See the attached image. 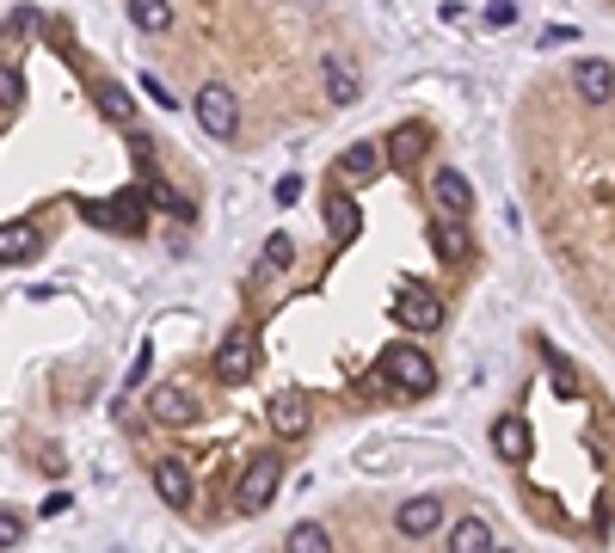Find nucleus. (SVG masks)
Listing matches in <instances>:
<instances>
[{
	"label": "nucleus",
	"mask_w": 615,
	"mask_h": 553,
	"mask_svg": "<svg viewBox=\"0 0 615 553\" xmlns=\"http://www.w3.org/2000/svg\"><path fill=\"white\" fill-rule=\"evenodd\" d=\"M278 486H283V455L278 449H259L253 461H246V474H241V511L246 516H259V511H271V499H278Z\"/></svg>",
	"instance_id": "obj_1"
},
{
	"label": "nucleus",
	"mask_w": 615,
	"mask_h": 553,
	"mask_svg": "<svg viewBox=\"0 0 615 553\" xmlns=\"http://www.w3.org/2000/svg\"><path fill=\"white\" fill-rule=\"evenodd\" d=\"M394 320H401L406 332H437L443 326V302L431 283H419V276H401V290H394Z\"/></svg>",
	"instance_id": "obj_2"
},
{
	"label": "nucleus",
	"mask_w": 615,
	"mask_h": 553,
	"mask_svg": "<svg viewBox=\"0 0 615 553\" xmlns=\"http://www.w3.org/2000/svg\"><path fill=\"white\" fill-rule=\"evenodd\" d=\"M142 215H148V203H142V191H118V198H105V203H81V222H93V228H105V234H142Z\"/></svg>",
	"instance_id": "obj_3"
},
{
	"label": "nucleus",
	"mask_w": 615,
	"mask_h": 553,
	"mask_svg": "<svg viewBox=\"0 0 615 553\" xmlns=\"http://www.w3.org/2000/svg\"><path fill=\"white\" fill-rule=\"evenodd\" d=\"M382 369H389V382L401 388V394H413V400H425L431 388H437V363H431V356L419 351V344H394Z\"/></svg>",
	"instance_id": "obj_4"
},
{
	"label": "nucleus",
	"mask_w": 615,
	"mask_h": 553,
	"mask_svg": "<svg viewBox=\"0 0 615 553\" xmlns=\"http://www.w3.org/2000/svg\"><path fill=\"white\" fill-rule=\"evenodd\" d=\"M198 123L215 135V142H228V135L241 130V99H234V87H222V80H210V87H198Z\"/></svg>",
	"instance_id": "obj_5"
},
{
	"label": "nucleus",
	"mask_w": 615,
	"mask_h": 553,
	"mask_svg": "<svg viewBox=\"0 0 615 553\" xmlns=\"http://www.w3.org/2000/svg\"><path fill=\"white\" fill-rule=\"evenodd\" d=\"M253 369H259V332H253V326H234V332L222 339V351H215V382L241 388Z\"/></svg>",
	"instance_id": "obj_6"
},
{
	"label": "nucleus",
	"mask_w": 615,
	"mask_h": 553,
	"mask_svg": "<svg viewBox=\"0 0 615 553\" xmlns=\"http://www.w3.org/2000/svg\"><path fill=\"white\" fill-rule=\"evenodd\" d=\"M154 492H161L173 511H191V499H198V480H191V467L179 455H161L154 461Z\"/></svg>",
	"instance_id": "obj_7"
},
{
	"label": "nucleus",
	"mask_w": 615,
	"mask_h": 553,
	"mask_svg": "<svg viewBox=\"0 0 615 553\" xmlns=\"http://www.w3.org/2000/svg\"><path fill=\"white\" fill-rule=\"evenodd\" d=\"M148 412L161 424H173V431H185V424H198V400H191V388L185 382H167V388H154V400H148Z\"/></svg>",
	"instance_id": "obj_8"
},
{
	"label": "nucleus",
	"mask_w": 615,
	"mask_h": 553,
	"mask_svg": "<svg viewBox=\"0 0 615 553\" xmlns=\"http://www.w3.org/2000/svg\"><path fill=\"white\" fill-rule=\"evenodd\" d=\"M431 198H437V210L450 215V222H462V215L474 210V184L462 179L455 167H437V179H431Z\"/></svg>",
	"instance_id": "obj_9"
},
{
	"label": "nucleus",
	"mask_w": 615,
	"mask_h": 553,
	"mask_svg": "<svg viewBox=\"0 0 615 553\" xmlns=\"http://www.w3.org/2000/svg\"><path fill=\"white\" fill-rule=\"evenodd\" d=\"M493 449L511 461V467H523V461H530V449H535V431H530V419H517V412H505V419H493Z\"/></svg>",
	"instance_id": "obj_10"
},
{
	"label": "nucleus",
	"mask_w": 615,
	"mask_h": 553,
	"mask_svg": "<svg viewBox=\"0 0 615 553\" xmlns=\"http://www.w3.org/2000/svg\"><path fill=\"white\" fill-rule=\"evenodd\" d=\"M375 172H382V148H375V142H351L345 154H339L333 179H339V191H345V184H370Z\"/></svg>",
	"instance_id": "obj_11"
},
{
	"label": "nucleus",
	"mask_w": 615,
	"mask_h": 553,
	"mask_svg": "<svg viewBox=\"0 0 615 553\" xmlns=\"http://www.w3.org/2000/svg\"><path fill=\"white\" fill-rule=\"evenodd\" d=\"M321 80H326V99H333V105H357L363 74H357V62H351V56H326V62H321Z\"/></svg>",
	"instance_id": "obj_12"
},
{
	"label": "nucleus",
	"mask_w": 615,
	"mask_h": 553,
	"mask_svg": "<svg viewBox=\"0 0 615 553\" xmlns=\"http://www.w3.org/2000/svg\"><path fill=\"white\" fill-rule=\"evenodd\" d=\"M43 252V228L38 222H7L0 228V264H31Z\"/></svg>",
	"instance_id": "obj_13"
},
{
	"label": "nucleus",
	"mask_w": 615,
	"mask_h": 553,
	"mask_svg": "<svg viewBox=\"0 0 615 553\" xmlns=\"http://www.w3.org/2000/svg\"><path fill=\"white\" fill-rule=\"evenodd\" d=\"M573 87L591 105H609V56H578L573 62Z\"/></svg>",
	"instance_id": "obj_14"
},
{
	"label": "nucleus",
	"mask_w": 615,
	"mask_h": 553,
	"mask_svg": "<svg viewBox=\"0 0 615 553\" xmlns=\"http://www.w3.org/2000/svg\"><path fill=\"white\" fill-rule=\"evenodd\" d=\"M308 424H314V412H308L302 394H278V400H271V431H278V436H308Z\"/></svg>",
	"instance_id": "obj_15"
},
{
	"label": "nucleus",
	"mask_w": 615,
	"mask_h": 553,
	"mask_svg": "<svg viewBox=\"0 0 615 553\" xmlns=\"http://www.w3.org/2000/svg\"><path fill=\"white\" fill-rule=\"evenodd\" d=\"M437 523H443V499H406L401 511H394V529H401V535H431Z\"/></svg>",
	"instance_id": "obj_16"
},
{
	"label": "nucleus",
	"mask_w": 615,
	"mask_h": 553,
	"mask_svg": "<svg viewBox=\"0 0 615 553\" xmlns=\"http://www.w3.org/2000/svg\"><path fill=\"white\" fill-rule=\"evenodd\" d=\"M450 553H498L493 523H486V516H462V523L450 529Z\"/></svg>",
	"instance_id": "obj_17"
},
{
	"label": "nucleus",
	"mask_w": 615,
	"mask_h": 553,
	"mask_svg": "<svg viewBox=\"0 0 615 553\" xmlns=\"http://www.w3.org/2000/svg\"><path fill=\"white\" fill-rule=\"evenodd\" d=\"M431 247H437V259H474L468 222H450V215H437V228H431Z\"/></svg>",
	"instance_id": "obj_18"
},
{
	"label": "nucleus",
	"mask_w": 615,
	"mask_h": 553,
	"mask_svg": "<svg viewBox=\"0 0 615 553\" xmlns=\"http://www.w3.org/2000/svg\"><path fill=\"white\" fill-rule=\"evenodd\" d=\"M431 148V130L425 123H394V135H389V154H394V167H413L419 154Z\"/></svg>",
	"instance_id": "obj_19"
},
{
	"label": "nucleus",
	"mask_w": 615,
	"mask_h": 553,
	"mask_svg": "<svg viewBox=\"0 0 615 553\" xmlns=\"http://www.w3.org/2000/svg\"><path fill=\"white\" fill-rule=\"evenodd\" d=\"M326 228H333V240H339V247H351V240H357L363 210L345 198V191H333V203H326Z\"/></svg>",
	"instance_id": "obj_20"
},
{
	"label": "nucleus",
	"mask_w": 615,
	"mask_h": 553,
	"mask_svg": "<svg viewBox=\"0 0 615 553\" xmlns=\"http://www.w3.org/2000/svg\"><path fill=\"white\" fill-rule=\"evenodd\" d=\"M99 111H105V123H118V130H135V99L118 80H99Z\"/></svg>",
	"instance_id": "obj_21"
},
{
	"label": "nucleus",
	"mask_w": 615,
	"mask_h": 553,
	"mask_svg": "<svg viewBox=\"0 0 615 553\" xmlns=\"http://www.w3.org/2000/svg\"><path fill=\"white\" fill-rule=\"evenodd\" d=\"M283 553H333V535H326L321 523H295L290 535H283Z\"/></svg>",
	"instance_id": "obj_22"
},
{
	"label": "nucleus",
	"mask_w": 615,
	"mask_h": 553,
	"mask_svg": "<svg viewBox=\"0 0 615 553\" xmlns=\"http://www.w3.org/2000/svg\"><path fill=\"white\" fill-rule=\"evenodd\" d=\"M148 191H154V203H161L167 215H179V222H191V215H198V203H191L185 191H173V184H167L161 172H148Z\"/></svg>",
	"instance_id": "obj_23"
},
{
	"label": "nucleus",
	"mask_w": 615,
	"mask_h": 553,
	"mask_svg": "<svg viewBox=\"0 0 615 553\" xmlns=\"http://www.w3.org/2000/svg\"><path fill=\"white\" fill-rule=\"evenodd\" d=\"M130 26L135 31H167L173 26V7H167V0H130Z\"/></svg>",
	"instance_id": "obj_24"
},
{
	"label": "nucleus",
	"mask_w": 615,
	"mask_h": 553,
	"mask_svg": "<svg viewBox=\"0 0 615 553\" xmlns=\"http://www.w3.org/2000/svg\"><path fill=\"white\" fill-rule=\"evenodd\" d=\"M290 259H295V240H290V234H271V240H265V259H259V276L290 271Z\"/></svg>",
	"instance_id": "obj_25"
},
{
	"label": "nucleus",
	"mask_w": 615,
	"mask_h": 553,
	"mask_svg": "<svg viewBox=\"0 0 615 553\" xmlns=\"http://www.w3.org/2000/svg\"><path fill=\"white\" fill-rule=\"evenodd\" d=\"M542 363L554 369V388H561V394H578V375H573V363H566V351H554V344H542Z\"/></svg>",
	"instance_id": "obj_26"
},
{
	"label": "nucleus",
	"mask_w": 615,
	"mask_h": 553,
	"mask_svg": "<svg viewBox=\"0 0 615 553\" xmlns=\"http://www.w3.org/2000/svg\"><path fill=\"white\" fill-rule=\"evenodd\" d=\"M0 105H26V74H19V62H0Z\"/></svg>",
	"instance_id": "obj_27"
},
{
	"label": "nucleus",
	"mask_w": 615,
	"mask_h": 553,
	"mask_svg": "<svg viewBox=\"0 0 615 553\" xmlns=\"http://www.w3.org/2000/svg\"><path fill=\"white\" fill-rule=\"evenodd\" d=\"M26 541V516L19 511H0V547H19Z\"/></svg>",
	"instance_id": "obj_28"
},
{
	"label": "nucleus",
	"mask_w": 615,
	"mask_h": 553,
	"mask_svg": "<svg viewBox=\"0 0 615 553\" xmlns=\"http://www.w3.org/2000/svg\"><path fill=\"white\" fill-rule=\"evenodd\" d=\"M295 198H302V172H283V179H278V203H295Z\"/></svg>",
	"instance_id": "obj_29"
},
{
	"label": "nucleus",
	"mask_w": 615,
	"mask_h": 553,
	"mask_svg": "<svg viewBox=\"0 0 615 553\" xmlns=\"http://www.w3.org/2000/svg\"><path fill=\"white\" fill-rule=\"evenodd\" d=\"M511 19H517V7H511V0H493V7H486V26H511Z\"/></svg>",
	"instance_id": "obj_30"
},
{
	"label": "nucleus",
	"mask_w": 615,
	"mask_h": 553,
	"mask_svg": "<svg viewBox=\"0 0 615 553\" xmlns=\"http://www.w3.org/2000/svg\"><path fill=\"white\" fill-rule=\"evenodd\" d=\"M597 541H609V492L597 499Z\"/></svg>",
	"instance_id": "obj_31"
},
{
	"label": "nucleus",
	"mask_w": 615,
	"mask_h": 553,
	"mask_svg": "<svg viewBox=\"0 0 615 553\" xmlns=\"http://www.w3.org/2000/svg\"><path fill=\"white\" fill-rule=\"evenodd\" d=\"M498 553H505V547H498Z\"/></svg>",
	"instance_id": "obj_32"
}]
</instances>
